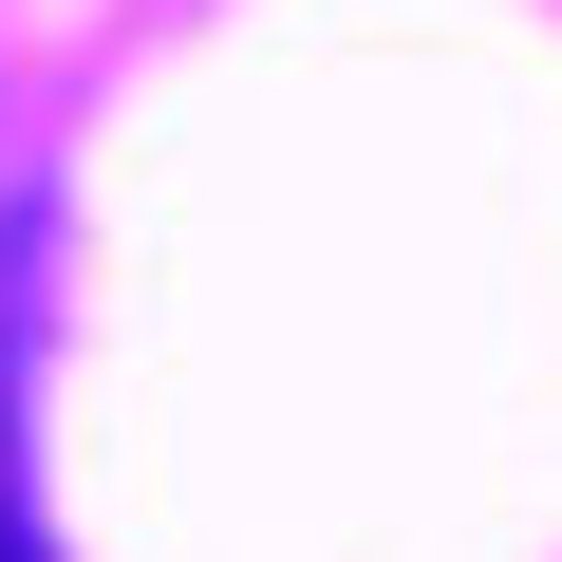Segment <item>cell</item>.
Listing matches in <instances>:
<instances>
[{
	"mask_svg": "<svg viewBox=\"0 0 562 562\" xmlns=\"http://www.w3.org/2000/svg\"><path fill=\"white\" fill-rule=\"evenodd\" d=\"M0 562H57V543H38V506H20V469H0Z\"/></svg>",
	"mask_w": 562,
	"mask_h": 562,
	"instance_id": "cell-1",
	"label": "cell"
}]
</instances>
